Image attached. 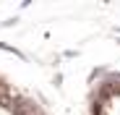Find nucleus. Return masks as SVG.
<instances>
[{"mask_svg": "<svg viewBox=\"0 0 120 115\" xmlns=\"http://www.w3.org/2000/svg\"><path fill=\"white\" fill-rule=\"evenodd\" d=\"M86 115H120V71H97L86 89Z\"/></svg>", "mask_w": 120, "mask_h": 115, "instance_id": "1", "label": "nucleus"}, {"mask_svg": "<svg viewBox=\"0 0 120 115\" xmlns=\"http://www.w3.org/2000/svg\"><path fill=\"white\" fill-rule=\"evenodd\" d=\"M0 115H50L37 94L0 76Z\"/></svg>", "mask_w": 120, "mask_h": 115, "instance_id": "2", "label": "nucleus"}]
</instances>
